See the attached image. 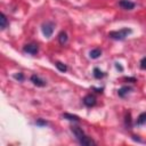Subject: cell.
Returning <instances> with one entry per match:
<instances>
[{"label": "cell", "mask_w": 146, "mask_h": 146, "mask_svg": "<svg viewBox=\"0 0 146 146\" xmlns=\"http://www.w3.org/2000/svg\"><path fill=\"white\" fill-rule=\"evenodd\" d=\"M80 145H83V146H91V145H96V143H95V140L94 139H91L90 137H88V136H84L80 141Z\"/></svg>", "instance_id": "cell-10"}, {"label": "cell", "mask_w": 146, "mask_h": 146, "mask_svg": "<svg viewBox=\"0 0 146 146\" xmlns=\"http://www.w3.org/2000/svg\"><path fill=\"white\" fill-rule=\"evenodd\" d=\"M54 29H55V24H54L52 22H44V23L41 25L42 34H43L46 38H50V36L52 35Z\"/></svg>", "instance_id": "cell-2"}, {"label": "cell", "mask_w": 146, "mask_h": 146, "mask_svg": "<svg viewBox=\"0 0 146 146\" xmlns=\"http://www.w3.org/2000/svg\"><path fill=\"white\" fill-rule=\"evenodd\" d=\"M23 51L29 55H36L39 51V46L36 43H27L23 47Z\"/></svg>", "instance_id": "cell-3"}, {"label": "cell", "mask_w": 146, "mask_h": 146, "mask_svg": "<svg viewBox=\"0 0 146 146\" xmlns=\"http://www.w3.org/2000/svg\"><path fill=\"white\" fill-rule=\"evenodd\" d=\"M115 67H116V68H117V70H120V71H121V72H122V71H123V67H122V66H121V65H120V63H115Z\"/></svg>", "instance_id": "cell-21"}, {"label": "cell", "mask_w": 146, "mask_h": 146, "mask_svg": "<svg viewBox=\"0 0 146 146\" xmlns=\"http://www.w3.org/2000/svg\"><path fill=\"white\" fill-rule=\"evenodd\" d=\"M100 56H102V49H99V48H95V49L90 50V52H89V57L92 59H97Z\"/></svg>", "instance_id": "cell-11"}, {"label": "cell", "mask_w": 146, "mask_h": 146, "mask_svg": "<svg viewBox=\"0 0 146 146\" xmlns=\"http://www.w3.org/2000/svg\"><path fill=\"white\" fill-rule=\"evenodd\" d=\"M139 66H140L141 70H146V56L143 57V58L140 59V62H139Z\"/></svg>", "instance_id": "cell-19"}, {"label": "cell", "mask_w": 146, "mask_h": 146, "mask_svg": "<svg viewBox=\"0 0 146 146\" xmlns=\"http://www.w3.org/2000/svg\"><path fill=\"white\" fill-rule=\"evenodd\" d=\"M131 90H132L131 87H129V86H123V87H121V88L117 90V95H119L121 98H124Z\"/></svg>", "instance_id": "cell-8"}, {"label": "cell", "mask_w": 146, "mask_h": 146, "mask_svg": "<svg viewBox=\"0 0 146 146\" xmlns=\"http://www.w3.org/2000/svg\"><path fill=\"white\" fill-rule=\"evenodd\" d=\"M63 117L68 120V121H74V122H79L80 121V117L78 115H74V114H70V113H64L63 114Z\"/></svg>", "instance_id": "cell-13"}, {"label": "cell", "mask_w": 146, "mask_h": 146, "mask_svg": "<svg viewBox=\"0 0 146 146\" xmlns=\"http://www.w3.org/2000/svg\"><path fill=\"white\" fill-rule=\"evenodd\" d=\"M96 103H97V99H96V97H95L94 95H91V94H88V95H86V96L83 97V104H84L87 107H92V106L96 105Z\"/></svg>", "instance_id": "cell-4"}, {"label": "cell", "mask_w": 146, "mask_h": 146, "mask_svg": "<svg viewBox=\"0 0 146 146\" xmlns=\"http://www.w3.org/2000/svg\"><path fill=\"white\" fill-rule=\"evenodd\" d=\"M92 74H94V78L95 79H97V80H99V79H103L106 74L100 70V68H98V67H95L94 68V71H92Z\"/></svg>", "instance_id": "cell-12"}, {"label": "cell", "mask_w": 146, "mask_h": 146, "mask_svg": "<svg viewBox=\"0 0 146 146\" xmlns=\"http://www.w3.org/2000/svg\"><path fill=\"white\" fill-rule=\"evenodd\" d=\"M144 123H146V112L140 113L139 116L137 117V121H136V124L137 125H143Z\"/></svg>", "instance_id": "cell-14"}, {"label": "cell", "mask_w": 146, "mask_h": 146, "mask_svg": "<svg viewBox=\"0 0 146 146\" xmlns=\"http://www.w3.org/2000/svg\"><path fill=\"white\" fill-rule=\"evenodd\" d=\"M30 80H31V82L34 84V86H36V87H44L46 84H47V82L43 80V79H41L39 75H36V74H32L31 75V78H30Z\"/></svg>", "instance_id": "cell-5"}, {"label": "cell", "mask_w": 146, "mask_h": 146, "mask_svg": "<svg viewBox=\"0 0 146 146\" xmlns=\"http://www.w3.org/2000/svg\"><path fill=\"white\" fill-rule=\"evenodd\" d=\"M132 33V30L129 29V27H123L121 30H117V31H111L108 33V36L113 40H117V41H122L124 40L129 34Z\"/></svg>", "instance_id": "cell-1"}, {"label": "cell", "mask_w": 146, "mask_h": 146, "mask_svg": "<svg viewBox=\"0 0 146 146\" xmlns=\"http://www.w3.org/2000/svg\"><path fill=\"white\" fill-rule=\"evenodd\" d=\"M119 6L122 8V9H125V10H131L135 8V2L130 1V0H120L119 1Z\"/></svg>", "instance_id": "cell-7"}, {"label": "cell", "mask_w": 146, "mask_h": 146, "mask_svg": "<svg viewBox=\"0 0 146 146\" xmlns=\"http://www.w3.org/2000/svg\"><path fill=\"white\" fill-rule=\"evenodd\" d=\"M67 40H68L67 33H66L65 31H60L59 34H58V42H59L62 46H64V44L67 43Z\"/></svg>", "instance_id": "cell-9"}, {"label": "cell", "mask_w": 146, "mask_h": 146, "mask_svg": "<svg viewBox=\"0 0 146 146\" xmlns=\"http://www.w3.org/2000/svg\"><path fill=\"white\" fill-rule=\"evenodd\" d=\"M1 30H5L6 27H7V25H8V21H7V16L3 14V13H1Z\"/></svg>", "instance_id": "cell-16"}, {"label": "cell", "mask_w": 146, "mask_h": 146, "mask_svg": "<svg viewBox=\"0 0 146 146\" xmlns=\"http://www.w3.org/2000/svg\"><path fill=\"white\" fill-rule=\"evenodd\" d=\"M71 130H72V132H73V135L75 136V138H76L78 141H80V140L86 136L84 132H83V130H82L80 127H78V125H73V127L71 128Z\"/></svg>", "instance_id": "cell-6"}, {"label": "cell", "mask_w": 146, "mask_h": 146, "mask_svg": "<svg viewBox=\"0 0 146 146\" xmlns=\"http://www.w3.org/2000/svg\"><path fill=\"white\" fill-rule=\"evenodd\" d=\"M125 81H132V82H136V79L135 78H124Z\"/></svg>", "instance_id": "cell-22"}, {"label": "cell", "mask_w": 146, "mask_h": 146, "mask_svg": "<svg viewBox=\"0 0 146 146\" xmlns=\"http://www.w3.org/2000/svg\"><path fill=\"white\" fill-rule=\"evenodd\" d=\"M92 90H96L97 92H103V88H95V87H92Z\"/></svg>", "instance_id": "cell-23"}, {"label": "cell", "mask_w": 146, "mask_h": 146, "mask_svg": "<svg viewBox=\"0 0 146 146\" xmlns=\"http://www.w3.org/2000/svg\"><path fill=\"white\" fill-rule=\"evenodd\" d=\"M14 78H15L16 80H18L19 82H22V81L24 80V74H23V73H21V72H18V73L14 74Z\"/></svg>", "instance_id": "cell-18"}, {"label": "cell", "mask_w": 146, "mask_h": 146, "mask_svg": "<svg viewBox=\"0 0 146 146\" xmlns=\"http://www.w3.org/2000/svg\"><path fill=\"white\" fill-rule=\"evenodd\" d=\"M55 65H56V67H57V70H58L59 72L65 73V72L67 71V66H66L64 63H62V62H56Z\"/></svg>", "instance_id": "cell-15"}, {"label": "cell", "mask_w": 146, "mask_h": 146, "mask_svg": "<svg viewBox=\"0 0 146 146\" xmlns=\"http://www.w3.org/2000/svg\"><path fill=\"white\" fill-rule=\"evenodd\" d=\"M124 123H125V127H128L129 129L132 127V124H131V114H130V113H127V114H125Z\"/></svg>", "instance_id": "cell-17"}, {"label": "cell", "mask_w": 146, "mask_h": 146, "mask_svg": "<svg viewBox=\"0 0 146 146\" xmlns=\"http://www.w3.org/2000/svg\"><path fill=\"white\" fill-rule=\"evenodd\" d=\"M35 124H36V125H40V127H43V125H47L48 122L44 121V120H42V119H38V120L35 121Z\"/></svg>", "instance_id": "cell-20"}]
</instances>
